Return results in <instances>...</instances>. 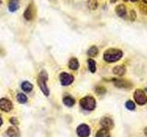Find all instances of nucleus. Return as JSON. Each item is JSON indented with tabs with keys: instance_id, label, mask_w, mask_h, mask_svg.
Segmentation results:
<instances>
[{
	"instance_id": "5701e85b",
	"label": "nucleus",
	"mask_w": 147,
	"mask_h": 137,
	"mask_svg": "<svg viewBox=\"0 0 147 137\" xmlns=\"http://www.w3.org/2000/svg\"><path fill=\"white\" fill-rule=\"evenodd\" d=\"M125 107L127 108V110H129V111H134L136 106H135V103L132 102V100H129L126 102L125 103Z\"/></svg>"
},
{
	"instance_id": "f257e3e1",
	"label": "nucleus",
	"mask_w": 147,
	"mask_h": 137,
	"mask_svg": "<svg viewBox=\"0 0 147 137\" xmlns=\"http://www.w3.org/2000/svg\"><path fill=\"white\" fill-rule=\"evenodd\" d=\"M122 56H123V52L121 49L110 48L108 49L107 50H105V52L103 54V59L106 62L113 63L119 61L122 58Z\"/></svg>"
},
{
	"instance_id": "ddd939ff",
	"label": "nucleus",
	"mask_w": 147,
	"mask_h": 137,
	"mask_svg": "<svg viewBox=\"0 0 147 137\" xmlns=\"http://www.w3.org/2000/svg\"><path fill=\"white\" fill-rule=\"evenodd\" d=\"M112 72L115 75L117 76H123L126 73V68L124 65H119V66H115L112 68Z\"/></svg>"
},
{
	"instance_id": "bb28decb",
	"label": "nucleus",
	"mask_w": 147,
	"mask_h": 137,
	"mask_svg": "<svg viewBox=\"0 0 147 137\" xmlns=\"http://www.w3.org/2000/svg\"><path fill=\"white\" fill-rule=\"evenodd\" d=\"M144 134H145V136L147 137V127H145L144 129Z\"/></svg>"
},
{
	"instance_id": "f03ea898",
	"label": "nucleus",
	"mask_w": 147,
	"mask_h": 137,
	"mask_svg": "<svg viewBox=\"0 0 147 137\" xmlns=\"http://www.w3.org/2000/svg\"><path fill=\"white\" fill-rule=\"evenodd\" d=\"M48 73L46 70H40L39 77H38V80H37V83H38L39 87L40 90L42 91V93L45 96H49L50 95V90L47 86V81H48Z\"/></svg>"
},
{
	"instance_id": "f8f14e48",
	"label": "nucleus",
	"mask_w": 147,
	"mask_h": 137,
	"mask_svg": "<svg viewBox=\"0 0 147 137\" xmlns=\"http://www.w3.org/2000/svg\"><path fill=\"white\" fill-rule=\"evenodd\" d=\"M63 103L66 107H73L76 104V100L71 95H66L63 98Z\"/></svg>"
},
{
	"instance_id": "f3484780",
	"label": "nucleus",
	"mask_w": 147,
	"mask_h": 137,
	"mask_svg": "<svg viewBox=\"0 0 147 137\" xmlns=\"http://www.w3.org/2000/svg\"><path fill=\"white\" fill-rule=\"evenodd\" d=\"M21 90L24 92H30L33 90V84L30 83V81H23L21 83Z\"/></svg>"
},
{
	"instance_id": "20e7f679",
	"label": "nucleus",
	"mask_w": 147,
	"mask_h": 137,
	"mask_svg": "<svg viewBox=\"0 0 147 137\" xmlns=\"http://www.w3.org/2000/svg\"><path fill=\"white\" fill-rule=\"evenodd\" d=\"M133 99H134L135 102L138 105H141V106L147 103V95L145 91L141 89L135 90L134 93H133Z\"/></svg>"
},
{
	"instance_id": "39448f33",
	"label": "nucleus",
	"mask_w": 147,
	"mask_h": 137,
	"mask_svg": "<svg viewBox=\"0 0 147 137\" xmlns=\"http://www.w3.org/2000/svg\"><path fill=\"white\" fill-rule=\"evenodd\" d=\"M36 16V6L34 2L30 3V5L26 8V10L24 11L23 17L27 21H32L34 19V17Z\"/></svg>"
},
{
	"instance_id": "c756f323",
	"label": "nucleus",
	"mask_w": 147,
	"mask_h": 137,
	"mask_svg": "<svg viewBox=\"0 0 147 137\" xmlns=\"http://www.w3.org/2000/svg\"><path fill=\"white\" fill-rule=\"evenodd\" d=\"M142 1H144V2L145 4H147V0H142Z\"/></svg>"
},
{
	"instance_id": "72a5a7b5",
	"label": "nucleus",
	"mask_w": 147,
	"mask_h": 137,
	"mask_svg": "<svg viewBox=\"0 0 147 137\" xmlns=\"http://www.w3.org/2000/svg\"><path fill=\"white\" fill-rule=\"evenodd\" d=\"M0 4H1V0H0Z\"/></svg>"
},
{
	"instance_id": "412c9836",
	"label": "nucleus",
	"mask_w": 147,
	"mask_h": 137,
	"mask_svg": "<svg viewBox=\"0 0 147 137\" xmlns=\"http://www.w3.org/2000/svg\"><path fill=\"white\" fill-rule=\"evenodd\" d=\"M17 100L18 103L20 104H24L28 102V97L27 95H25L24 93H18L17 94Z\"/></svg>"
},
{
	"instance_id": "2f4dec72",
	"label": "nucleus",
	"mask_w": 147,
	"mask_h": 137,
	"mask_svg": "<svg viewBox=\"0 0 147 137\" xmlns=\"http://www.w3.org/2000/svg\"><path fill=\"white\" fill-rule=\"evenodd\" d=\"M145 91H146V92H147V88H146V89H145Z\"/></svg>"
},
{
	"instance_id": "b1692460",
	"label": "nucleus",
	"mask_w": 147,
	"mask_h": 137,
	"mask_svg": "<svg viewBox=\"0 0 147 137\" xmlns=\"http://www.w3.org/2000/svg\"><path fill=\"white\" fill-rule=\"evenodd\" d=\"M88 7L91 9V10H96L98 8V1L96 0H88Z\"/></svg>"
},
{
	"instance_id": "9d476101",
	"label": "nucleus",
	"mask_w": 147,
	"mask_h": 137,
	"mask_svg": "<svg viewBox=\"0 0 147 137\" xmlns=\"http://www.w3.org/2000/svg\"><path fill=\"white\" fill-rule=\"evenodd\" d=\"M99 123H100L101 127L104 128V129H107V130H110L114 127L113 120L110 117H108V116H105L101 119Z\"/></svg>"
},
{
	"instance_id": "9b49d317",
	"label": "nucleus",
	"mask_w": 147,
	"mask_h": 137,
	"mask_svg": "<svg viewBox=\"0 0 147 137\" xmlns=\"http://www.w3.org/2000/svg\"><path fill=\"white\" fill-rule=\"evenodd\" d=\"M7 134L8 137H20L21 132L17 126H11L7 128Z\"/></svg>"
},
{
	"instance_id": "0eeeda50",
	"label": "nucleus",
	"mask_w": 147,
	"mask_h": 137,
	"mask_svg": "<svg viewBox=\"0 0 147 137\" xmlns=\"http://www.w3.org/2000/svg\"><path fill=\"white\" fill-rule=\"evenodd\" d=\"M59 80L62 86H69L74 82L75 78L72 74H69L67 72H62L59 75Z\"/></svg>"
},
{
	"instance_id": "6e6552de",
	"label": "nucleus",
	"mask_w": 147,
	"mask_h": 137,
	"mask_svg": "<svg viewBox=\"0 0 147 137\" xmlns=\"http://www.w3.org/2000/svg\"><path fill=\"white\" fill-rule=\"evenodd\" d=\"M14 108L13 102L7 98H1L0 99V110L5 112H11Z\"/></svg>"
},
{
	"instance_id": "393cba45",
	"label": "nucleus",
	"mask_w": 147,
	"mask_h": 137,
	"mask_svg": "<svg viewBox=\"0 0 147 137\" xmlns=\"http://www.w3.org/2000/svg\"><path fill=\"white\" fill-rule=\"evenodd\" d=\"M9 122H10L13 126H18V124H20V122H18V120L16 117H11L10 119H9Z\"/></svg>"
},
{
	"instance_id": "a878e982",
	"label": "nucleus",
	"mask_w": 147,
	"mask_h": 137,
	"mask_svg": "<svg viewBox=\"0 0 147 137\" xmlns=\"http://www.w3.org/2000/svg\"><path fill=\"white\" fill-rule=\"evenodd\" d=\"M130 18L133 21V20H135V18H136V13L134 10H131V13H130Z\"/></svg>"
},
{
	"instance_id": "a211bd4d",
	"label": "nucleus",
	"mask_w": 147,
	"mask_h": 137,
	"mask_svg": "<svg viewBox=\"0 0 147 137\" xmlns=\"http://www.w3.org/2000/svg\"><path fill=\"white\" fill-rule=\"evenodd\" d=\"M95 137H110V132L109 130L104 129V128H101L100 130H98L96 132Z\"/></svg>"
},
{
	"instance_id": "4be33fe9",
	"label": "nucleus",
	"mask_w": 147,
	"mask_h": 137,
	"mask_svg": "<svg viewBox=\"0 0 147 137\" xmlns=\"http://www.w3.org/2000/svg\"><path fill=\"white\" fill-rule=\"evenodd\" d=\"M95 92L98 95H104L107 92V90L103 86H96L95 88Z\"/></svg>"
},
{
	"instance_id": "7ed1b4c3",
	"label": "nucleus",
	"mask_w": 147,
	"mask_h": 137,
	"mask_svg": "<svg viewBox=\"0 0 147 137\" xmlns=\"http://www.w3.org/2000/svg\"><path fill=\"white\" fill-rule=\"evenodd\" d=\"M79 104L83 110H86V111H94L96 106V99L93 96H85L79 100Z\"/></svg>"
},
{
	"instance_id": "cd10ccee",
	"label": "nucleus",
	"mask_w": 147,
	"mask_h": 137,
	"mask_svg": "<svg viewBox=\"0 0 147 137\" xmlns=\"http://www.w3.org/2000/svg\"><path fill=\"white\" fill-rule=\"evenodd\" d=\"M2 124H3V119L0 117V126H2Z\"/></svg>"
},
{
	"instance_id": "6ab92c4d",
	"label": "nucleus",
	"mask_w": 147,
	"mask_h": 137,
	"mask_svg": "<svg viewBox=\"0 0 147 137\" xmlns=\"http://www.w3.org/2000/svg\"><path fill=\"white\" fill-rule=\"evenodd\" d=\"M87 64H88V68L91 73H95L96 70V63L93 59H88L87 61Z\"/></svg>"
},
{
	"instance_id": "7c9ffc66",
	"label": "nucleus",
	"mask_w": 147,
	"mask_h": 137,
	"mask_svg": "<svg viewBox=\"0 0 147 137\" xmlns=\"http://www.w3.org/2000/svg\"><path fill=\"white\" fill-rule=\"evenodd\" d=\"M131 1H132V2H136V1H137V0H131Z\"/></svg>"
},
{
	"instance_id": "4468645a",
	"label": "nucleus",
	"mask_w": 147,
	"mask_h": 137,
	"mask_svg": "<svg viewBox=\"0 0 147 137\" xmlns=\"http://www.w3.org/2000/svg\"><path fill=\"white\" fill-rule=\"evenodd\" d=\"M20 8V0H9L8 1V10L10 12H15Z\"/></svg>"
},
{
	"instance_id": "473e14b6",
	"label": "nucleus",
	"mask_w": 147,
	"mask_h": 137,
	"mask_svg": "<svg viewBox=\"0 0 147 137\" xmlns=\"http://www.w3.org/2000/svg\"><path fill=\"white\" fill-rule=\"evenodd\" d=\"M124 1H128V0H124Z\"/></svg>"
},
{
	"instance_id": "dca6fc26",
	"label": "nucleus",
	"mask_w": 147,
	"mask_h": 137,
	"mask_svg": "<svg viewBox=\"0 0 147 137\" xmlns=\"http://www.w3.org/2000/svg\"><path fill=\"white\" fill-rule=\"evenodd\" d=\"M115 10H116V13L119 17H125L127 11H126V7L124 5H119V6L116 7V9H115Z\"/></svg>"
},
{
	"instance_id": "423d86ee",
	"label": "nucleus",
	"mask_w": 147,
	"mask_h": 137,
	"mask_svg": "<svg viewBox=\"0 0 147 137\" xmlns=\"http://www.w3.org/2000/svg\"><path fill=\"white\" fill-rule=\"evenodd\" d=\"M91 134L90 127L86 123H81L76 128V134L78 137H89Z\"/></svg>"
},
{
	"instance_id": "1a4fd4ad",
	"label": "nucleus",
	"mask_w": 147,
	"mask_h": 137,
	"mask_svg": "<svg viewBox=\"0 0 147 137\" xmlns=\"http://www.w3.org/2000/svg\"><path fill=\"white\" fill-rule=\"evenodd\" d=\"M111 81L113 84L119 89H131L132 88V84L130 81L124 79H112Z\"/></svg>"
},
{
	"instance_id": "2eb2a0df",
	"label": "nucleus",
	"mask_w": 147,
	"mask_h": 137,
	"mask_svg": "<svg viewBox=\"0 0 147 137\" xmlns=\"http://www.w3.org/2000/svg\"><path fill=\"white\" fill-rule=\"evenodd\" d=\"M68 67L72 70H77L79 68V61L76 58H72L68 62Z\"/></svg>"
},
{
	"instance_id": "aec40b11",
	"label": "nucleus",
	"mask_w": 147,
	"mask_h": 137,
	"mask_svg": "<svg viewBox=\"0 0 147 137\" xmlns=\"http://www.w3.org/2000/svg\"><path fill=\"white\" fill-rule=\"evenodd\" d=\"M98 54V47H96V46H92V47H90L88 50H87V55H88L89 57L94 58Z\"/></svg>"
},
{
	"instance_id": "c85d7f7f",
	"label": "nucleus",
	"mask_w": 147,
	"mask_h": 137,
	"mask_svg": "<svg viewBox=\"0 0 147 137\" xmlns=\"http://www.w3.org/2000/svg\"><path fill=\"white\" fill-rule=\"evenodd\" d=\"M115 2H117V0H110V3L111 4H114Z\"/></svg>"
}]
</instances>
